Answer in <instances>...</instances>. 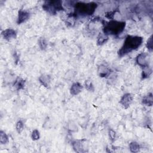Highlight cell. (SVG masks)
<instances>
[{
    "label": "cell",
    "mask_w": 153,
    "mask_h": 153,
    "mask_svg": "<svg viewBox=\"0 0 153 153\" xmlns=\"http://www.w3.org/2000/svg\"><path fill=\"white\" fill-rule=\"evenodd\" d=\"M142 76L143 79H145L148 78L150 75L152 73V69L151 68V67H147L145 68L144 69H142Z\"/></svg>",
    "instance_id": "e0dca14e"
},
{
    "label": "cell",
    "mask_w": 153,
    "mask_h": 153,
    "mask_svg": "<svg viewBox=\"0 0 153 153\" xmlns=\"http://www.w3.org/2000/svg\"><path fill=\"white\" fill-rule=\"evenodd\" d=\"M42 8L52 15H54L58 11L64 10L62 6V2L59 0L45 1L42 5Z\"/></svg>",
    "instance_id": "277c9868"
},
{
    "label": "cell",
    "mask_w": 153,
    "mask_h": 153,
    "mask_svg": "<svg viewBox=\"0 0 153 153\" xmlns=\"http://www.w3.org/2000/svg\"><path fill=\"white\" fill-rule=\"evenodd\" d=\"M108 39V37L107 35L103 34L102 33H100L99 34V36H97V43L98 45H102L104 43H105Z\"/></svg>",
    "instance_id": "9a60e30c"
},
{
    "label": "cell",
    "mask_w": 153,
    "mask_h": 153,
    "mask_svg": "<svg viewBox=\"0 0 153 153\" xmlns=\"http://www.w3.org/2000/svg\"><path fill=\"white\" fill-rule=\"evenodd\" d=\"M136 63L142 69L149 67V57L146 53H141L136 57Z\"/></svg>",
    "instance_id": "5b68a950"
},
{
    "label": "cell",
    "mask_w": 153,
    "mask_h": 153,
    "mask_svg": "<svg viewBox=\"0 0 153 153\" xmlns=\"http://www.w3.org/2000/svg\"><path fill=\"white\" fill-rule=\"evenodd\" d=\"M8 142V137L7 134L2 130H1V131H0V143L1 144H5Z\"/></svg>",
    "instance_id": "ac0fdd59"
},
{
    "label": "cell",
    "mask_w": 153,
    "mask_h": 153,
    "mask_svg": "<svg viewBox=\"0 0 153 153\" xmlns=\"http://www.w3.org/2000/svg\"><path fill=\"white\" fill-rule=\"evenodd\" d=\"M30 17V13L26 10H20L18 13V17L17 23L18 25H20L23 22L27 21Z\"/></svg>",
    "instance_id": "ba28073f"
},
{
    "label": "cell",
    "mask_w": 153,
    "mask_h": 153,
    "mask_svg": "<svg viewBox=\"0 0 153 153\" xmlns=\"http://www.w3.org/2000/svg\"><path fill=\"white\" fill-rule=\"evenodd\" d=\"M16 128L19 133H20L24 128V123L22 120H19L16 124Z\"/></svg>",
    "instance_id": "ffe728a7"
},
{
    "label": "cell",
    "mask_w": 153,
    "mask_h": 153,
    "mask_svg": "<svg viewBox=\"0 0 153 153\" xmlns=\"http://www.w3.org/2000/svg\"><path fill=\"white\" fill-rule=\"evenodd\" d=\"M85 140H76L74 141L72 143V146L75 151L81 152H85L86 149L84 148V144L85 143Z\"/></svg>",
    "instance_id": "9c48e42d"
},
{
    "label": "cell",
    "mask_w": 153,
    "mask_h": 153,
    "mask_svg": "<svg viewBox=\"0 0 153 153\" xmlns=\"http://www.w3.org/2000/svg\"><path fill=\"white\" fill-rule=\"evenodd\" d=\"M13 85L17 90L23 89L25 87V81L24 79H23L22 78L18 77L16 79Z\"/></svg>",
    "instance_id": "5bb4252c"
},
{
    "label": "cell",
    "mask_w": 153,
    "mask_h": 153,
    "mask_svg": "<svg viewBox=\"0 0 153 153\" xmlns=\"http://www.w3.org/2000/svg\"><path fill=\"white\" fill-rule=\"evenodd\" d=\"M125 26V22L111 20L109 22H105V24H103V32L106 35H117L124 30Z\"/></svg>",
    "instance_id": "7a4b0ae2"
},
{
    "label": "cell",
    "mask_w": 153,
    "mask_h": 153,
    "mask_svg": "<svg viewBox=\"0 0 153 153\" xmlns=\"http://www.w3.org/2000/svg\"><path fill=\"white\" fill-rule=\"evenodd\" d=\"M82 88L83 86L79 82H74L70 88V93L72 95H77L82 91Z\"/></svg>",
    "instance_id": "8fae6325"
},
{
    "label": "cell",
    "mask_w": 153,
    "mask_h": 153,
    "mask_svg": "<svg viewBox=\"0 0 153 153\" xmlns=\"http://www.w3.org/2000/svg\"><path fill=\"white\" fill-rule=\"evenodd\" d=\"M143 42V38L139 36L128 35L124 42L123 46L118 51L120 57H123L128 53L137 49Z\"/></svg>",
    "instance_id": "6da1fadb"
},
{
    "label": "cell",
    "mask_w": 153,
    "mask_h": 153,
    "mask_svg": "<svg viewBox=\"0 0 153 153\" xmlns=\"http://www.w3.org/2000/svg\"><path fill=\"white\" fill-rule=\"evenodd\" d=\"M133 102V96L130 93H125L121 98L120 103L124 109H127Z\"/></svg>",
    "instance_id": "8992f818"
},
{
    "label": "cell",
    "mask_w": 153,
    "mask_h": 153,
    "mask_svg": "<svg viewBox=\"0 0 153 153\" xmlns=\"http://www.w3.org/2000/svg\"><path fill=\"white\" fill-rule=\"evenodd\" d=\"M1 34L4 38L7 41H10L11 39H15L17 36L16 31L11 28H8L3 30Z\"/></svg>",
    "instance_id": "52a82bcc"
},
{
    "label": "cell",
    "mask_w": 153,
    "mask_h": 153,
    "mask_svg": "<svg viewBox=\"0 0 153 153\" xmlns=\"http://www.w3.org/2000/svg\"><path fill=\"white\" fill-rule=\"evenodd\" d=\"M146 46L147 47V48L148 49V50L150 52L152 51L153 50V45H152V35H151V36L148 38V39L147 40L146 44Z\"/></svg>",
    "instance_id": "44dd1931"
},
{
    "label": "cell",
    "mask_w": 153,
    "mask_h": 153,
    "mask_svg": "<svg viewBox=\"0 0 153 153\" xmlns=\"http://www.w3.org/2000/svg\"><path fill=\"white\" fill-rule=\"evenodd\" d=\"M38 45L41 50H44L46 49L47 46V43L44 38L41 37L38 39Z\"/></svg>",
    "instance_id": "d6986e66"
},
{
    "label": "cell",
    "mask_w": 153,
    "mask_h": 153,
    "mask_svg": "<svg viewBox=\"0 0 153 153\" xmlns=\"http://www.w3.org/2000/svg\"><path fill=\"white\" fill-rule=\"evenodd\" d=\"M85 88L89 91H94V87L92 84V82L90 80H87L85 82Z\"/></svg>",
    "instance_id": "603a6c76"
},
{
    "label": "cell",
    "mask_w": 153,
    "mask_h": 153,
    "mask_svg": "<svg viewBox=\"0 0 153 153\" xmlns=\"http://www.w3.org/2000/svg\"><path fill=\"white\" fill-rule=\"evenodd\" d=\"M31 137H32V140H37L39 139L40 134H39V131L37 129H35L33 130V131L32 132V134H31Z\"/></svg>",
    "instance_id": "7402d4cb"
},
{
    "label": "cell",
    "mask_w": 153,
    "mask_h": 153,
    "mask_svg": "<svg viewBox=\"0 0 153 153\" xmlns=\"http://www.w3.org/2000/svg\"><path fill=\"white\" fill-rule=\"evenodd\" d=\"M109 136L110 139L114 142L116 138V133L114 130H113L112 129H109Z\"/></svg>",
    "instance_id": "cb8c5ba5"
},
{
    "label": "cell",
    "mask_w": 153,
    "mask_h": 153,
    "mask_svg": "<svg viewBox=\"0 0 153 153\" xmlns=\"http://www.w3.org/2000/svg\"><path fill=\"white\" fill-rule=\"evenodd\" d=\"M97 7V4L94 2H78L75 4L74 16H90L94 13Z\"/></svg>",
    "instance_id": "3957f363"
},
{
    "label": "cell",
    "mask_w": 153,
    "mask_h": 153,
    "mask_svg": "<svg viewBox=\"0 0 153 153\" xmlns=\"http://www.w3.org/2000/svg\"><path fill=\"white\" fill-rule=\"evenodd\" d=\"M129 148L131 152H137L140 149V145L136 142H131L129 145Z\"/></svg>",
    "instance_id": "2e32d148"
},
{
    "label": "cell",
    "mask_w": 153,
    "mask_h": 153,
    "mask_svg": "<svg viewBox=\"0 0 153 153\" xmlns=\"http://www.w3.org/2000/svg\"><path fill=\"white\" fill-rule=\"evenodd\" d=\"M98 73L100 77L108 78L111 73V70L107 66L102 65L98 68Z\"/></svg>",
    "instance_id": "30bf717a"
},
{
    "label": "cell",
    "mask_w": 153,
    "mask_h": 153,
    "mask_svg": "<svg viewBox=\"0 0 153 153\" xmlns=\"http://www.w3.org/2000/svg\"><path fill=\"white\" fill-rule=\"evenodd\" d=\"M39 82L41 84L44 85L45 87H48L50 86V76L48 75L43 74L41 75L39 78Z\"/></svg>",
    "instance_id": "7c38bea8"
},
{
    "label": "cell",
    "mask_w": 153,
    "mask_h": 153,
    "mask_svg": "<svg viewBox=\"0 0 153 153\" xmlns=\"http://www.w3.org/2000/svg\"><path fill=\"white\" fill-rule=\"evenodd\" d=\"M142 104H143L146 106H151L153 104L152 94L151 93H150L148 94H147L146 96H144L142 100Z\"/></svg>",
    "instance_id": "4fadbf2b"
}]
</instances>
